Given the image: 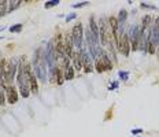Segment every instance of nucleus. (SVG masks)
<instances>
[{
	"mask_svg": "<svg viewBox=\"0 0 159 137\" xmlns=\"http://www.w3.org/2000/svg\"><path fill=\"white\" fill-rule=\"evenodd\" d=\"M129 43H130L132 51H137L140 47V34H141V25H132L126 32Z\"/></svg>",
	"mask_w": 159,
	"mask_h": 137,
	"instance_id": "1",
	"label": "nucleus"
},
{
	"mask_svg": "<svg viewBox=\"0 0 159 137\" xmlns=\"http://www.w3.org/2000/svg\"><path fill=\"white\" fill-rule=\"evenodd\" d=\"M18 61L11 59V61H6V65L3 67V73H4V84H11L16 77V69H18Z\"/></svg>",
	"mask_w": 159,
	"mask_h": 137,
	"instance_id": "2",
	"label": "nucleus"
},
{
	"mask_svg": "<svg viewBox=\"0 0 159 137\" xmlns=\"http://www.w3.org/2000/svg\"><path fill=\"white\" fill-rule=\"evenodd\" d=\"M71 37H73V43H74V47L78 49V52H81L84 47V41H82V37H84V29H82V23L78 22L73 26L71 29Z\"/></svg>",
	"mask_w": 159,
	"mask_h": 137,
	"instance_id": "3",
	"label": "nucleus"
},
{
	"mask_svg": "<svg viewBox=\"0 0 159 137\" xmlns=\"http://www.w3.org/2000/svg\"><path fill=\"white\" fill-rule=\"evenodd\" d=\"M44 56H45V62H47V66L49 67V70L56 67L55 63H56V61H58V58H56V52H55V44L52 41H49L47 44Z\"/></svg>",
	"mask_w": 159,
	"mask_h": 137,
	"instance_id": "4",
	"label": "nucleus"
},
{
	"mask_svg": "<svg viewBox=\"0 0 159 137\" xmlns=\"http://www.w3.org/2000/svg\"><path fill=\"white\" fill-rule=\"evenodd\" d=\"M117 48L121 53H124L125 56H129V52H130V43H129L128 34H119V40H118V44Z\"/></svg>",
	"mask_w": 159,
	"mask_h": 137,
	"instance_id": "5",
	"label": "nucleus"
},
{
	"mask_svg": "<svg viewBox=\"0 0 159 137\" xmlns=\"http://www.w3.org/2000/svg\"><path fill=\"white\" fill-rule=\"evenodd\" d=\"M4 91H6V99H7V102L10 104H15L18 102V91L12 85H6Z\"/></svg>",
	"mask_w": 159,
	"mask_h": 137,
	"instance_id": "6",
	"label": "nucleus"
},
{
	"mask_svg": "<svg viewBox=\"0 0 159 137\" xmlns=\"http://www.w3.org/2000/svg\"><path fill=\"white\" fill-rule=\"evenodd\" d=\"M29 88H30V92L32 93H37L39 92V85H37V77L34 74L30 75V78H29Z\"/></svg>",
	"mask_w": 159,
	"mask_h": 137,
	"instance_id": "7",
	"label": "nucleus"
},
{
	"mask_svg": "<svg viewBox=\"0 0 159 137\" xmlns=\"http://www.w3.org/2000/svg\"><path fill=\"white\" fill-rule=\"evenodd\" d=\"M73 63H74V65H73V67H74V70H81L82 69V61H81V58H80V53L78 52H74L73 53Z\"/></svg>",
	"mask_w": 159,
	"mask_h": 137,
	"instance_id": "8",
	"label": "nucleus"
},
{
	"mask_svg": "<svg viewBox=\"0 0 159 137\" xmlns=\"http://www.w3.org/2000/svg\"><path fill=\"white\" fill-rule=\"evenodd\" d=\"M63 78L66 81H70V80L74 78V67L70 65L67 67H65V73H63Z\"/></svg>",
	"mask_w": 159,
	"mask_h": 137,
	"instance_id": "9",
	"label": "nucleus"
},
{
	"mask_svg": "<svg viewBox=\"0 0 159 137\" xmlns=\"http://www.w3.org/2000/svg\"><path fill=\"white\" fill-rule=\"evenodd\" d=\"M100 59L103 61V63H104V66H106V69H107V70H111L112 69V62L110 61V58H108V55L106 52L102 53Z\"/></svg>",
	"mask_w": 159,
	"mask_h": 137,
	"instance_id": "10",
	"label": "nucleus"
},
{
	"mask_svg": "<svg viewBox=\"0 0 159 137\" xmlns=\"http://www.w3.org/2000/svg\"><path fill=\"white\" fill-rule=\"evenodd\" d=\"M95 69H96V71H98V73H104L106 70H107V69H106V66H104V63H103V61H102L100 58L96 59Z\"/></svg>",
	"mask_w": 159,
	"mask_h": 137,
	"instance_id": "11",
	"label": "nucleus"
},
{
	"mask_svg": "<svg viewBox=\"0 0 159 137\" xmlns=\"http://www.w3.org/2000/svg\"><path fill=\"white\" fill-rule=\"evenodd\" d=\"M126 18H128V11L126 10H121V11H119V15L117 16L118 23H125L126 22Z\"/></svg>",
	"mask_w": 159,
	"mask_h": 137,
	"instance_id": "12",
	"label": "nucleus"
},
{
	"mask_svg": "<svg viewBox=\"0 0 159 137\" xmlns=\"http://www.w3.org/2000/svg\"><path fill=\"white\" fill-rule=\"evenodd\" d=\"M151 21H152V18H151L150 15L143 16V19H141V28H143V29H147V26L151 23Z\"/></svg>",
	"mask_w": 159,
	"mask_h": 137,
	"instance_id": "13",
	"label": "nucleus"
},
{
	"mask_svg": "<svg viewBox=\"0 0 159 137\" xmlns=\"http://www.w3.org/2000/svg\"><path fill=\"white\" fill-rule=\"evenodd\" d=\"M10 32L11 33H21L22 32V23H16V25L10 26Z\"/></svg>",
	"mask_w": 159,
	"mask_h": 137,
	"instance_id": "14",
	"label": "nucleus"
},
{
	"mask_svg": "<svg viewBox=\"0 0 159 137\" xmlns=\"http://www.w3.org/2000/svg\"><path fill=\"white\" fill-rule=\"evenodd\" d=\"M19 6H21V2H10L8 3V12H11V11H14L15 8H18Z\"/></svg>",
	"mask_w": 159,
	"mask_h": 137,
	"instance_id": "15",
	"label": "nucleus"
},
{
	"mask_svg": "<svg viewBox=\"0 0 159 137\" xmlns=\"http://www.w3.org/2000/svg\"><path fill=\"white\" fill-rule=\"evenodd\" d=\"M6 103V93H4V86L0 85V106Z\"/></svg>",
	"mask_w": 159,
	"mask_h": 137,
	"instance_id": "16",
	"label": "nucleus"
},
{
	"mask_svg": "<svg viewBox=\"0 0 159 137\" xmlns=\"http://www.w3.org/2000/svg\"><path fill=\"white\" fill-rule=\"evenodd\" d=\"M59 4V0H52V2H47L44 4V7L45 8H51V7H55V6H58Z\"/></svg>",
	"mask_w": 159,
	"mask_h": 137,
	"instance_id": "17",
	"label": "nucleus"
},
{
	"mask_svg": "<svg viewBox=\"0 0 159 137\" xmlns=\"http://www.w3.org/2000/svg\"><path fill=\"white\" fill-rule=\"evenodd\" d=\"M89 6L88 2H82V3H75V4H73V8H82V7H87Z\"/></svg>",
	"mask_w": 159,
	"mask_h": 137,
	"instance_id": "18",
	"label": "nucleus"
},
{
	"mask_svg": "<svg viewBox=\"0 0 159 137\" xmlns=\"http://www.w3.org/2000/svg\"><path fill=\"white\" fill-rule=\"evenodd\" d=\"M141 7L143 8H148V10H157V6H154V4H150V3H141Z\"/></svg>",
	"mask_w": 159,
	"mask_h": 137,
	"instance_id": "19",
	"label": "nucleus"
},
{
	"mask_svg": "<svg viewBox=\"0 0 159 137\" xmlns=\"http://www.w3.org/2000/svg\"><path fill=\"white\" fill-rule=\"evenodd\" d=\"M128 75H129L128 71H119V78H121L122 81H126V80H128Z\"/></svg>",
	"mask_w": 159,
	"mask_h": 137,
	"instance_id": "20",
	"label": "nucleus"
},
{
	"mask_svg": "<svg viewBox=\"0 0 159 137\" xmlns=\"http://www.w3.org/2000/svg\"><path fill=\"white\" fill-rule=\"evenodd\" d=\"M75 18H77V14H75V12H71V14H69L66 16V22H71L73 19H75Z\"/></svg>",
	"mask_w": 159,
	"mask_h": 137,
	"instance_id": "21",
	"label": "nucleus"
},
{
	"mask_svg": "<svg viewBox=\"0 0 159 137\" xmlns=\"http://www.w3.org/2000/svg\"><path fill=\"white\" fill-rule=\"evenodd\" d=\"M141 132H143L141 129H133V130H132V135H140Z\"/></svg>",
	"mask_w": 159,
	"mask_h": 137,
	"instance_id": "22",
	"label": "nucleus"
},
{
	"mask_svg": "<svg viewBox=\"0 0 159 137\" xmlns=\"http://www.w3.org/2000/svg\"><path fill=\"white\" fill-rule=\"evenodd\" d=\"M118 86V82H112V84L110 85V91H112V89H117Z\"/></svg>",
	"mask_w": 159,
	"mask_h": 137,
	"instance_id": "23",
	"label": "nucleus"
},
{
	"mask_svg": "<svg viewBox=\"0 0 159 137\" xmlns=\"http://www.w3.org/2000/svg\"><path fill=\"white\" fill-rule=\"evenodd\" d=\"M6 29V26H0V32H3Z\"/></svg>",
	"mask_w": 159,
	"mask_h": 137,
	"instance_id": "24",
	"label": "nucleus"
},
{
	"mask_svg": "<svg viewBox=\"0 0 159 137\" xmlns=\"http://www.w3.org/2000/svg\"><path fill=\"white\" fill-rule=\"evenodd\" d=\"M0 40H2V37H0Z\"/></svg>",
	"mask_w": 159,
	"mask_h": 137,
	"instance_id": "25",
	"label": "nucleus"
}]
</instances>
